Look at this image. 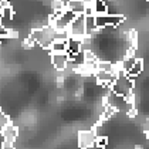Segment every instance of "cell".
<instances>
[{
	"label": "cell",
	"mask_w": 149,
	"mask_h": 149,
	"mask_svg": "<svg viewBox=\"0 0 149 149\" xmlns=\"http://www.w3.org/2000/svg\"><path fill=\"white\" fill-rule=\"evenodd\" d=\"M112 68H114V64L111 61H98L97 63V71H104V72H109L112 74Z\"/></svg>",
	"instance_id": "obj_10"
},
{
	"label": "cell",
	"mask_w": 149,
	"mask_h": 149,
	"mask_svg": "<svg viewBox=\"0 0 149 149\" xmlns=\"http://www.w3.org/2000/svg\"><path fill=\"white\" fill-rule=\"evenodd\" d=\"M92 9H94L95 16H105V14H108V6H107V3L104 0H94Z\"/></svg>",
	"instance_id": "obj_8"
},
{
	"label": "cell",
	"mask_w": 149,
	"mask_h": 149,
	"mask_svg": "<svg viewBox=\"0 0 149 149\" xmlns=\"http://www.w3.org/2000/svg\"><path fill=\"white\" fill-rule=\"evenodd\" d=\"M1 149H14V142L3 141V142H1Z\"/></svg>",
	"instance_id": "obj_16"
},
{
	"label": "cell",
	"mask_w": 149,
	"mask_h": 149,
	"mask_svg": "<svg viewBox=\"0 0 149 149\" xmlns=\"http://www.w3.org/2000/svg\"><path fill=\"white\" fill-rule=\"evenodd\" d=\"M128 40H129V48L135 51L138 48V31L136 30H131L128 33Z\"/></svg>",
	"instance_id": "obj_11"
},
{
	"label": "cell",
	"mask_w": 149,
	"mask_h": 149,
	"mask_svg": "<svg viewBox=\"0 0 149 149\" xmlns=\"http://www.w3.org/2000/svg\"><path fill=\"white\" fill-rule=\"evenodd\" d=\"M108 145V138L104 136V135H98L95 138V146H100V148H104Z\"/></svg>",
	"instance_id": "obj_13"
},
{
	"label": "cell",
	"mask_w": 149,
	"mask_h": 149,
	"mask_svg": "<svg viewBox=\"0 0 149 149\" xmlns=\"http://www.w3.org/2000/svg\"><path fill=\"white\" fill-rule=\"evenodd\" d=\"M136 149H142V148H141V146H138V148Z\"/></svg>",
	"instance_id": "obj_22"
},
{
	"label": "cell",
	"mask_w": 149,
	"mask_h": 149,
	"mask_svg": "<svg viewBox=\"0 0 149 149\" xmlns=\"http://www.w3.org/2000/svg\"><path fill=\"white\" fill-rule=\"evenodd\" d=\"M63 82H64V78H63V77H58V78H57V84L60 85V87L63 85Z\"/></svg>",
	"instance_id": "obj_20"
},
{
	"label": "cell",
	"mask_w": 149,
	"mask_h": 149,
	"mask_svg": "<svg viewBox=\"0 0 149 149\" xmlns=\"http://www.w3.org/2000/svg\"><path fill=\"white\" fill-rule=\"evenodd\" d=\"M7 124H10V119L3 114V112H1V109H0V132H1V129L7 125Z\"/></svg>",
	"instance_id": "obj_14"
},
{
	"label": "cell",
	"mask_w": 149,
	"mask_h": 149,
	"mask_svg": "<svg viewBox=\"0 0 149 149\" xmlns=\"http://www.w3.org/2000/svg\"><path fill=\"white\" fill-rule=\"evenodd\" d=\"M51 61H53V65L58 71H64L67 68V65H68L67 54H51Z\"/></svg>",
	"instance_id": "obj_5"
},
{
	"label": "cell",
	"mask_w": 149,
	"mask_h": 149,
	"mask_svg": "<svg viewBox=\"0 0 149 149\" xmlns=\"http://www.w3.org/2000/svg\"><path fill=\"white\" fill-rule=\"evenodd\" d=\"M34 44H36V41L31 38V37H27V38L23 41V47H24V48H27V50L33 48V47H34Z\"/></svg>",
	"instance_id": "obj_15"
},
{
	"label": "cell",
	"mask_w": 149,
	"mask_h": 149,
	"mask_svg": "<svg viewBox=\"0 0 149 149\" xmlns=\"http://www.w3.org/2000/svg\"><path fill=\"white\" fill-rule=\"evenodd\" d=\"M65 7H67V10L72 12L74 14H84V10H85V6L78 0H70L65 4Z\"/></svg>",
	"instance_id": "obj_7"
},
{
	"label": "cell",
	"mask_w": 149,
	"mask_h": 149,
	"mask_svg": "<svg viewBox=\"0 0 149 149\" xmlns=\"http://www.w3.org/2000/svg\"><path fill=\"white\" fill-rule=\"evenodd\" d=\"M136 115H138V109L135 107H132V108L128 109V116H129V118H135Z\"/></svg>",
	"instance_id": "obj_18"
},
{
	"label": "cell",
	"mask_w": 149,
	"mask_h": 149,
	"mask_svg": "<svg viewBox=\"0 0 149 149\" xmlns=\"http://www.w3.org/2000/svg\"><path fill=\"white\" fill-rule=\"evenodd\" d=\"M97 135V131L92 128L90 131H81L78 132V146L81 149H91L95 145V138Z\"/></svg>",
	"instance_id": "obj_3"
},
{
	"label": "cell",
	"mask_w": 149,
	"mask_h": 149,
	"mask_svg": "<svg viewBox=\"0 0 149 149\" xmlns=\"http://www.w3.org/2000/svg\"><path fill=\"white\" fill-rule=\"evenodd\" d=\"M148 3H149V0H148Z\"/></svg>",
	"instance_id": "obj_23"
},
{
	"label": "cell",
	"mask_w": 149,
	"mask_h": 149,
	"mask_svg": "<svg viewBox=\"0 0 149 149\" xmlns=\"http://www.w3.org/2000/svg\"><path fill=\"white\" fill-rule=\"evenodd\" d=\"M68 34L70 37L80 38V40H82L87 36V31H85V16L84 14H77V17L72 20V23L70 24Z\"/></svg>",
	"instance_id": "obj_2"
},
{
	"label": "cell",
	"mask_w": 149,
	"mask_h": 149,
	"mask_svg": "<svg viewBox=\"0 0 149 149\" xmlns=\"http://www.w3.org/2000/svg\"><path fill=\"white\" fill-rule=\"evenodd\" d=\"M1 135H3V139L4 141H9V142H14L17 139V135H19V128L14 126L13 124H7L1 129Z\"/></svg>",
	"instance_id": "obj_4"
},
{
	"label": "cell",
	"mask_w": 149,
	"mask_h": 149,
	"mask_svg": "<svg viewBox=\"0 0 149 149\" xmlns=\"http://www.w3.org/2000/svg\"><path fill=\"white\" fill-rule=\"evenodd\" d=\"M78 1H81L84 6H91L92 3H94V0H78Z\"/></svg>",
	"instance_id": "obj_19"
},
{
	"label": "cell",
	"mask_w": 149,
	"mask_h": 149,
	"mask_svg": "<svg viewBox=\"0 0 149 149\" xmlns=\"http://www.w3.org/2000/svg\"><path fill=\"white\" fill-rule=\"evenodd\" d=\"M145 135H146V139L149 141V129H148V131H145Z\"/></svg>",
	"instance_id": "obj_21"
},
{
	"label": "cell",
	"mask_w": 149,
	"mask_h": 149,
	"mask_svg": "<svg viewBox=\"0 0 149 149\" xmlns=\"http://www.w3.org/2000/svg\"><path fill=\"white\" fill-rule=\"evenodd\" d=\"M142 70H143V60L142 58H135V63L131 65V68L126 71V77L134 80L135 77H138L142 72Z\"/></svg>",
	"instance_id": "obj_6"
},
{
	"label": "cell",
	"mask_w": 149,
	"mask_h": 149,
	"mask_svg": "<svg viewBox=\"0 0 149 149\" xmlns=\"http://www.w3.org/2000/svg\"><path fill=\"white\" fill-rule=\"evenodd\" d=\"M112 94H115L116 97H122L125 98L128 94L134 91V80L128 78V77H121V78H116L111 87Z\"/></svg>",
	"instance_id": "obj_1"
},
{
	"label": "cell",
	"mask_w": 149,
	"mask_h": 149,
	"mask_svg": "<svg viewBox=\"0 0 149 149\" xmlns=\"http://www.w3.org/2000/svg\"><path fill=\"white\" fill-rule=\"evenodd\" d=\"M115 112H116V108H114L112 105H105L104 112H102V115H101V122L105 121V119H109L111 116H114Z\"/></svg>",
	"instance_id": "obj_12"
},
{
	"label": "cell",
	"mask_w": 149,
	"mask_h": 149,
	"mask_svg": "<svg viewBox=\"0 0 149 149\" xmlns=\"http://www.w3.org/2000/svg\"><path fill=\"white\" fill-rule=\"evenodd\" d=\"M7 38H19V31H17V30H13V29H9Z\"/></svg>",
	"instance_id": "obj_17"
},
{
	"label": "cell",
	"mask_w": 149,
	"mask_h": 149,
	"mask_svg": "<svg viewBox=\"0 0 149 149\" xmlns=\"http://www.w3.org/2000/svg\"><path fill=\"white\" fill-rule=\"evenodd\" d=\"M85 31L88 37L98 31L97 24H95V16H85Z\"/></svg>",
	"instance_id": "obj_9"
}]
</instances>
